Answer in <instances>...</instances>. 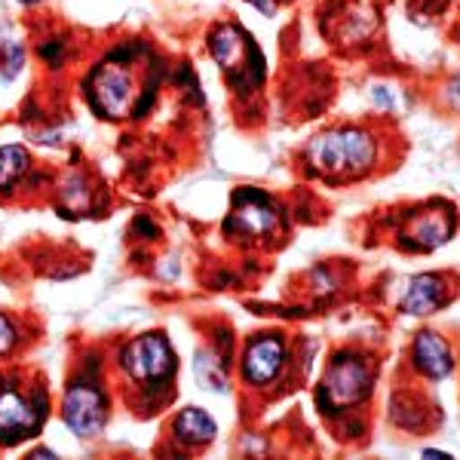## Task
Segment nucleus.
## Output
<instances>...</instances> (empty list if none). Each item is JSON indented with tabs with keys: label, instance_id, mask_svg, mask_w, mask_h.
Masks as SVG:
<instances>
[{
	"label": "nucleus",
	"instance_id": "nucleus-1",
	"mask_svg": "<svg viewBox=\"0 0 460 460\" xmlns=\"http://www.w3.org/2000/svg\"><path fill=\"white\" fill-rule=\"evenodd\" d=\"M377 142L366 129H332L307 145V163L325 178H356L375 166Z\"/></svg>",
	"mask_w": 460,
	"mask_h": 460
},
{
	"label": "nucleus",
	"instance_id": "nucleus-2",
	"mask_svg": "<svg viewBox=\"0 0 460 460\" xmlns=\"http://www.w3.org/2000/svg\"><path fill=\"white\" fill-rule=\"evenodd\" d=\"M209 49L215 62L221 65V71L227 74V80L240 93H249L261 84L264 77V58L261 49L255 47V40L243 31L240 25H221L218 31L209 37Z\"/></svg>",
	"mask_w": 460,
	"mask_h": 460
},
{
	"label": "nucleus",
	"instance_id": "nucleus-3",
	"mask_svg": "<svg viewBox=\"0 0 460 460\" xmlns=\"http://www.w3.org/2000/svg\"><path fill=\"white\" fill-rule=\"evenodd\" d=\"M129 62H117V56H111L108 62H102L99 68L89 74L86 80V99L99 117H111V120H120V117L136 114V77L126 68Z\"/></svg>",
	"mask_w": 460,
	"mask_h": 460
},
{
	"label": "nucleus",
	"instance_id": "nucleus-4",
	"mask_svg": "<svg viewBox=\"0 0 460 460\" xmlns=\"http://www.w3.org/2000/svg\"><path fill=\"white\" fill-rule=\"evenodd\" d=\"M372 390V372L368 366L353 353L335 356V362L325 372V381L319 387V405L323 411H344V408L359 405Z\"/></svg>",
	"mask_w": 460,
	"mask_h": 460
},
{
	"label": "nucleus",
	"instance_id": "nucleus-5",
	"mask_svg": "<svg viewBox=\"0 0 460 460\" xmlns=\"http://www.w3.org/2000/svg\"><path fill=\"white\" fill-rule=\"evenodd\" d=\"M120 362H123L126 375H129L132 381L147 384V387H151V384L169 381L172 372H175L172 347H169L166 335H157V332L132 341V344L123 350Z\"/></svg>",
	"mask_w": 460,
	"mask_h": 460
},
{
	"label": "nucleus",
	"instance_id": "nucleus-6",
	"mask_svg": "<svg viewBox=\"0 0 460 460\" xmlns=\"http://www.w3.org/2000/svg\"><path fill=\"white\" fill-rule=\"evenodd\" d=\"M62 414L65 424H68L77 436H95L102 433L108 420V402L105 393H102L95 384H71L68 393H65L62 402Z\"/></svg>",
	"mask_w": 460,
	"mask_h": 460
},
{
	"label": "nucleus",
	"instance_id": "nucleus-7",
	"mask_svg": "<svg viewBox=\"0 0 460 460\" xmlns=\"http://www.w3.org/2000/svg\"><path fill=\"white\" fill-rule=\"evenodd\" d=\"M47 408L37 405L34 396L25 399L13 384H0V442L16 445L40 427V418Z\"/></svg>",
	"mask_w": 460,
	"mask_h": 460
},
{
	"label": "nucleus",
	"instance_id": "nucleus-8",
	"mask_svg": "<svg viewBox=\"0 0 460 460\" xmlns=\"http://www.w3.org/2000/svg\"><path fill=\"white\" fill-rule=\"evenodd\" d=\"M225 227L230 234H243V236H267L279 227V212L258 190H240L234 197V215L227 218Z\"/></svg>",
	"mask_w": 460,
	"mask_h": 460
},
{
	"label": "nucleus",
	"instance_id": "nucleus-9",
	"mask_svg": "<svg viewBox=\"0 0 460 460\" xmlns=\"http://www.w3.org/2000/svg\"><path fill=\"white\" fill-rule=\"evenodd\" d=\"M283 362H286L283 341L277 335L255 338L246 350V359H243V377H246L252 387H267V384L277 381Z\"/></svg>",
	"mask_w": 460,
	"mask_h": 460
},
{
	"label": "nucleus",
	"instance_id": "nucleus-10",
	"mask_svg": "<svg viewBox=\"0 0 460 460\" xmlns=\"http://www.w3.org/2000/svg\"><path fill=\"white\" fill-rule=\"evenodd\" d=\"M451 230H455V215L448 209L439 212H414L408 218V227L402 230V246L414 252H429L442 243H448Z\"/></svg>",
	"mask_w": 460,
	"mask_h": 460
},
{
	"label": "nucleus",
	"instance_id": "nucleus-11",
	"mask_svg": "<svg viewBox=\"0 0 460 460\" xmlns=\"http://www.w3.org/2000/svg\"><path fill=\"white\" fill-rule=\"evenodd\" d=\"M411 359L418 366L420 375L433 377V381H442V377L451 375L455 368V356H451V347L436 335V332H420L414 338V347H411Z\"/></svg>",
	"mask_w": 460,
	"mask_h": 460
},
{
	"label": "nucleus",
	"instance_id": "nucleus-12",
	"mask_svg": "<svg viewBox=\"0 0 460 460\" xmlns=\"http://www.w3.org/2000/svg\"><path fill=\"white\" fill-rule=\"evenodd\" d=\"M445 298H448V288H445L442 277H433V273H420L408 283V292L399 307L411 316H424V314H433L439 310Z\"/></svg>",
	"mask_w": 460,
	"mask_h": 460
},
{
	"label": "nucleus",
	"instance_id": "nucleus-13",
	"mask_svg": "<svg viewBox=\"0 0 460 460\" xmlns=\"http://www.w3.org/2000/svg\"><path fill=\"white\" fill-rule=\"evenodd\" d=\"M175 436L184 445H206L215 439V420L203 408H184L175 420Z\"/></svg>",
	"mask_w": 460,
	"mask_h": 460
},
{
	"label": "nucleus",
	"instance_id": "nucleus-14",
	"mask_svg": "<svg viewBox=\"0 0 460 460\" xmlns=\"http://www.w3.org/2000/svg\"><path fill=\"white\" fill-rule=\"evenodd\" d=\"M28 166H31V157H28L25 147H19V145L0 147V190L13 188V184L28 172Z\"/></svg>",
	"mask_w": 460,
	"mask_h": 460
},
{
	"label": "nucleus",
	"instance_id": "nucleus-15",
	"mask_svg": "<svg viewBox=\"0 0 460 460\" xmlns=\"http://www.w3.org/2000/svg\"><path fill=\"white\" fill-rule=\"evenodd\" d=\"M197 377L199 387H209L215 393H225V359H215V356H199L197 359Z\"/></svg>",
	"mask_w": 460,
	"mask_h": 460
},
{
	"label": "nucleus",
	"instance_id": "nucleus-16",
	"mask_svg": "<svg viewBox=\"0 0 460 460\" xmlns=\"http://www.w3.org/2000/svg\"><path fill=\"white\" fill-rule=\"evenodd\" d=\"M22 47L10 40H0V80H13L22 68Z\"/></svg>",
	"mask_w": 460,
	"mask_h": 460
},
{
	"label": "nucleus",
	"instance_id": "nucleus-17",
	"mask_svg": "<svg viewBox=\"0 0 460 460\" xmlns=\"http://www.w3.org/2000/svg\"><path fill=\"white\" fill-rule=\"evenodd\" d=\"M16 347V329H13V323L0 314V356H6Z\"/></svg>",
	"mask_w": 460,
	"mask_h": 460
},
{
	"label": "nucleus",
	"instance_id": "nucleus-18",
	"mask_svg": "<svg viewBox=\"0 0 460 460\" xmlns=\"http://www.w3.org/2000/svg\"><path fill=\"white\" fill-rule=\"evenodd\" d=\"M249 4H255L264 16H273V0H249Z\"/></svg>",
	"mask_w": 460,
	"mask_h": 460
},
{
	"label": "nucleus",
	"instance_id": "nucleus-19",
	"mask_svg": "<svg viewBox=\"0 0 460 460\" xmlns=\"http://www.w3.org/2000/svg\"><path fill=\"white\" fill-rule=\"evenodd\" d=\"M424 457H448L445 451H424Z\"/></svg>",
	"mask_w": 460,
	"mask_h": 460
},
{
	"label": "nucleus",
	"instance_id": "nucleus-20",
	"mask_svg": "<svg viewBox=\"0 0 460 460\" xmlns=\"http://www.w3.org/2000/svg\"><path fill=\"white\" fill-rule=\"evenodd\" d=\"M22 4H37V0H22Z\"/></svg>",
	"mask_w": 460,
	"mask_h": 460
}]
</instances>
